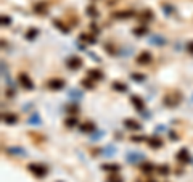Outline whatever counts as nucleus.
Returning <instances> with one entry per match:
<instances>
[{
    "instance_id": "f257e3e1",
    "label": "nucleus",
    "mask_w": 193,
    "mask_h": 182,
    "mask_svg": "<svg viewBox=\"0 0 193 182\" xmlns=\"http://www.w3.org/2000/svg\"><path fill=\"white\" fill-rule=\"evenodd\" d=\"M18 82H20V86L23 89H26V90H32V89H34V82H32L31 77L24 73H21L20 76H18Z\"/></svg>"
},
{
    "instance_id": "f03ea898",
    "label": "nucleus",
    "mask_w": 193,
    "mask_h": 182,
    "mask_svg": "<svg viewBox=\"0 0 193 182\" xmlns=\"http://www.w3.org/2000/svg\"><path fill=\"white\" fill-rule=\"evenodd\" d=\"M27 168H29V171H31L36 177H44V176L47 174V168L42 166V165H37V163H31Z\"/></svg>"
},
{
    "instance_id": "7ed1b4c3",
    "label": "nucleus",
    "mask_w": 193,
    "mask_h": 182,
    "mask_svg": "<svg viewBox=\"0 0 193 182\" xmlns=\"http://www.w3.org/2000/svg\"><path fill=\"white\" fill-rule=\"evenodd\" d=\"M180 99H182V95L179 94V92H176V94L172 92V94H167L166 97H164V103H166L167 106H177Z\"/></svg>"
},
{
    "instance_id": "20e7f679",
    "label": "nucleus",
    "mask_w": 193,
    "mask_h": 182,
    "mask_svg": "<svg viewBox=\"0 0 193 182\" xmlns=\"http://www.w3.org/2000/svg\"><path fill=\"white\" fill-rule=\"evenodd\" d=\"M126 160L129 161V163H140V161H143L145 160V155L143 153H140V152H129L126 155Z\"/></svg>"
},
{
    "instance_id": "39448f33",
    "label": "nucleus",
    "mask_w": 193,
    "mask_h": 182,
    "mask_svg": "<svg viewBox=\"0 0 193 182\" xmlns=\"http://www.w3.org/2000/svg\"><path fill=\"white\" fill-rule=\"evenodd\" d=\"M47 87H48L50 90H61V89L64 87V81L63 79H58V77H53L47 82Z\"/></svg>"
},
{
    "instance_id": "423d86ee",
    "label": "nucleus",
    "mask_w": 193,
    "mask_h": 182,
    "mask_svg": "<svg viewBox=\"0 0 193 182\" xmlns=\"http://www.w3.org/2000/svg\"><path fill=\"white\" fill-rule=\"evenodd\" d=\"M5 152L8 153V155H15V156H27V153L24 148H21V147H7L5 148Z\"/></svg>"
},
{
    "instance_id": "0eeeda50",
    "label": "nucleus",
    "mask_w": 193,
    "mask_h": 182,
    "mask_svg": "<svg viewBox=\"0 0 193 182\" xmlns=\"http://www.w3.org/2000/svg\"><path fill=\"white\" fill-rule=\"evenodd\" d=\"M82 66V60L76 57V55H73L71 58H68V68L69 69H79Z\"/></svg>"
},
{
    "instance_id": "6e6552de",
    "label": "nucleus",
    "mask_w": 193,
    "mask_h": 182,
    "mask_svg": "<svg viewBox=\"0 0 193 182\" xmlns=\"http://www.w3.org/2000/svg\"><path fill=\"white\" fill-rule=\"evenodd\" d=\"M148 44H151V45H156V47H161V45H166V39L161 36H150L148 37Z\"/></svg>"
},
{
    "instance_id": "1a4fd4ad",
    "label": "nucleus",
    "mask_w": 193,
    "mask_h": 182,
    "mask_svg": "<svg viewBox=\"0 0 193 182\" xmlns=\"http://www.w3.org/2000/svg\"><path fill=\"white\" fill-rule=\"evenodd\" d=\"M135 60H137L139 64H148L151 61V55H150V52H140Z\"/></svg>"
},
{
    "instance_id": "9d476101",
    "label": "nucleus",
    "mask_w": 193,
    "mask_h": 182,
    "mask_svg": "<svg viewBox=\"0 0 193 182\" xmlns=\"http://www.w3.org/2000/svg\"><path fill=\"white\" fill-rule=\"evenodd\" d=\"M177 160L180 161V163H188L191 160V156H190V152L187 150V148H180L177 153Z\"/></svg>"
},
{
    "instance_id": "9b49d317",
    "label": "nucleus",
    "mask_w": 193,
    "mask_h": 182,
    "mask_svg": "<svg viewBox=\"0 0 193 182\" xmlns=\"http://www.w3.org/2000/svg\"><path fill=\"white\" fill-rule=\"evenodd\" d=\"M93 130H97V126L93 121H86L81 124V132H93Z\"/></svg>"
},
{
    "instance_id": "f8f14e48",
    "label": "nucleus",
    "mask_w": 193,
    "mask_h": 182,
    "mask_svg": "<svg viewBox=\"0 0 193 182\" xmlns=\"http://www.w3.org/2000/svg\"><path fill=\"white\" fill-rule=\"evenodd\" d=\"M130 102H132V105L137 108L139 111H143V106H145V103H143V100L140 99L139 95H132L130 97Z\"/></svg>"
},
{
    "instance_id": "ddd939ff",
    "label": "nucleus",
    "mask_w": 193,
    "mask_h": 182,
    "mask_svg": "<svg viewBox=\"0 0 193 182\" xmlns=\"http://www.w3.org/2000/svg\"><path fill=\"white\" fill-rule=\"evenodd\" d=\"M27 124H31V126H40V124H42L40 115H39V113H32L29 118H27Z\"/></svg>"
},
{
    "instance_id": "4468645a",
    "label": "nucleus",
    "mask_w": 193,
    "mask_h": 182,
    "mask_svg": "<svg viewBox=\"0 0 193 182\" xmlns=\"http://www.w3.org/2000/svg\"><path fill=\"white\" fill-rule=\"evenodd\" d=\"M124 126L130 130H139L140 129V124L135 119H124Z\"/></svg>"
},
{
    "instance_id": "2eb2a0df",
    "label": "nucleus",
    "mask_w": 193,
    "mask_h": 182,
    "mask_svg": "<svg viewBox=\"0 0 193 182\" xmlns=\"http://www.w3.org/2000/svg\"><path fill=\"white\" fill-rule=\"evenodd\" d=\"M87 76L92 79V81H100V79H103V74L101 71H98V69H90V71L87 73Z\"/></svg>"
},
{
    "instance_id": "dca6fc26",
    "label": "nucleus",
    "mask_w": 193,
    "mask_h": 182,
    "mask_svg": "<svg viewBox=\"0 0 193 182\" xmlns=\"http://www.w3.org/2000/svg\"><path fill=\"white\" fill-rule=\"evenodd\" d=\"M2 119H3V123H7V124H15L18 121V116L13 115V113H5Z\"/></svg>"
},
{
    "instance_id": "f3484780",
    "label": "nucleus",
    "mask_w": 193,
    "mask_h": 182,
    "mask_svg": "<svg viewBox=\"0 0 193 182\" xmlns=\"http://www.w3.org/2000/svg\"><path fill=\"white\" fill-rule=\"evenodd\" d=\"M68 97H69V99H73V100H81L84 97V94L81 90H77V89H71V90L68 92Z\"/></svg>"
},
{
    "instance_id": "a211bd4d",
    "label": "nucleus",
    "mask_w": 193,
    "mask_h": 182,
    "mask_svg": "<svg viewBox=\"0 0 193 182\" xmlns=\"http://www.w3.org/2000/svg\"><path fill=\"white\" fill-rule=\"evenodd\" d=\"M34 11L39 13V15H44V13H47V3L45 2H37L34 5Z\"/></svg>"
},
{
    "instance_id": "6ab92c4d",
    "label": "nucleus",
    "mask_w": 193,
    "mask_h": 182,
    "mask_svg": "<svg viewBox=\"0 0 193 182\" xmlns=\"http://www.w3.org/2000/svg\"><path fill=\"white\" fill-rule=\"evenodd\" d=\"M37 36H39V29H36V27H31V29L26 31V39L27 40H34Z\"/></svg>"
},
{
    "instance_id": "aec40b11",
    "label": "nucleus",
    "mask_w": 193,
    "mask_h": 182,
    "mask_svg": "<svg viewBox=\"0 0 193 182\" xmlns=\"http://www.w3.org/2000/svg\"><path fill=\"white\" fill-rule=\"evenodd\" d=\"M116 153V145H106L103 148V156H114Z\"/></svg>"
},
{
    "instance_id": "412c9836",
    "label": "nucleus",
    "mask_w": 193,
    "mask_h": 182,
    "mask_svg": "<svg viewBox=\"0 0 193 182\" xmlns=\"http://www.w3.org/2000/svg\"><path fill=\"white\" fill-rule=\"evenodd\" d=\"M79 40L87 42V44H97L95 37H92V36H89V34H81V36H79Z\"/></svg>"
},
{
    "instance_id": "4be33fe9",
    "label": "nucleus",
    "mask_w": 193,
    "mask_h": 182,
    "mask_svg": "<svg viewBox=\"0 0 193 182\" xmlns=\"http://www.w3.org/2000/svg\"><path fill=\"white\" fill-rule=\"evenodd\" d=\"M111 87L114 89V90H117V92H126L127 90V86H126V84H122V82H119V81L113 82Z\"/></svg>"
},
{
    "instance_id": "5701e85b",
    "label": "nucleus",
    "mask_w": 193,
    "mask_h": 182,
    "mask_svg": "<svg viewBox=\"0 0 193 182\" xmlns=\"http://www.w3.org/2000/svg\"><path fill=\"white\" fill-rule=\"evenodd\" d=\"M130 16H132V11H116L114 13V18H117V20H127Z\"/></svg>"
},
{
    "instance_id": "b1692460",
    "label": "nucleus",
    "mask_w": 193,
    "mask_h": 182,
    "mask_svg": "<svg viewBox=\"0 0 193 182\" xmlns=\"http://www.w3.org/2000/svg\"><path fill=\"white\" fill-rule=\"evenodd\" d=\"M145 74H142V73H132L130 74V79H132V81H135V82H143L145 81Z\"/></svg>"
},
{
    "instance_id": "393cba45",
    "label": "nucleus",
    "mask_w": 193,
    "mask_h": 182,
    "mask_svg": "<svg viewBox=\"0 0 193 182\" xmlns=\"http://www.w3.org/2000/svg\"><path fill=\"white\" fill-rule=\"evenodd\" d=\"M101 168L105 171H110V172H119V169H121L119 165H103Z\"/></svg>"
},
{
    "instance_id": "a878e982",
    "label": "nucleus",
    "mask_w": 193,
    "mask_h": 182,
    "mask_svg": "<svg viewBox=\"0 0 193 182\" xmlns=\"http://www.w3.org/2000/svg\"><path fill=\"white\" fill-rule=\"evenodd\" d=\"M105 135V130H93L92 135H90V140L95 142V140H100V139Z\"/></svg>"
},
{
    "instance_id": "bb28decb",
    "label": "nucleus",
    "mask_w": 193,
    "mask_h": 182,
    "mask_svg": "<svg viewBox=\"0 0 193 182\" xmlns=\"http://www.w3.org/2000/svg\"><path fill=\"white\" fill-rule=\"evenodd\" d=\"M148 145L151 147V148H161L163 147V142L158 140V139H151V140L148 139Z\"/></svg>"
},
{
    "instance_id": "cd10ccee",
    "label": "nucleus",
    "mask_w": 193,
    "mask_h": 182,
    "mask_svg": "<svg viewBox=\"0 0 193 182\" xmlns=\"http://www.w3.org/2000/svg\"><path fill=\"white\" fill-rule=\"evenodd\" d=\"M147 31H148V27H147V26H140V27H135V29H134V34L140 37V36L147 34Z\"/></svg>"
},
{
    "instance_id": "c85d7f7f",
    "label": "nucleus",
    "mask_w": 193,
    "mask_h": 182,
    "mask_svg": "<svg viewBox=\"0 0 193 182\" xmlns=\"http://www.w3.org/2000/svg\"><path fill=\"white\" fill-rule=\"evenodd\" d=\"M64 124H66L68 127H74V126L77 124V118H76V116H69V118L64 121Z\"/></svg>"
},
{
    "instance_id": "c756f323",
    "label": "nucleus",
    "mask_w": 193,
    "mask_h": 182,
    "mask_svg": "<svg viewBox=\"0 0 193 182\" xmlns=\"http://www.w3.org/2000/svg\"><path fill=\"white\" fill-rule=\"evenodd\" d=\"M53 24H55V27H58V29L63 31L64 34H68V32H69V27H64V24H63L61 21H58V20H55V21H53Z\"/></svg>"
},
{
    "instance_id": "7c9ffc66",
    "label": "nucleus",
    "mask_w": 193,
    "mask_h": 182,
    "mask_svg": "<svg viewBox=\"0 0 193 182\" xmlns=\"http://www.w3.org/2000/svg\"><path fill=\"white\" fill-rule=\"evenodd\" d=\"M87 15H89V16H92V18H95V16H98V11H97V8L93 7V5H90V7H87Z\"/></svg>"
},
{
    "instance_id": "2f4dec72",
    "label": "nucleus",
    "mask_w": 193,
    "mask_h": 182,
    "mask_svg": "<svg viewBox=\"0 0 193 182\" xmlns=\"http://www.w3.org/2000/svg\"><path fill=\"white\" fill-rule=\"evenodd\" d=\"M2 76L3 79H5L7 82H10V77H8V71H7V66H5V63L2 61Z\"/></svg>"
},
{
    "instance_id": "473e14b6",
    "label": "nucleus",
    "mask_w": 193,
    "mask_h": 182,
    "mask_svg": "<svg viewBox=\"0 0 193 182\" xmlns=\"http://www.w3.org/2000/svg\"><path fill=\"white\" fill-rule=\"evenodd\" d=\"M169 172H171V169H169V166H166V165L159 166V174H163V176H167Z\"/></svg>"
},
{
    "instance_id": "72a5a7b5",
    "label": "nucleus",
    "mask_w": 193,
    "mask_h": 182,
    "mask_svg": "<svg viewBox=\"0 0 193 182\" xmlns=\"http://www.w3.org/2000/svg\"><path fill=\"white\" fill-rule=\"evenodd\" d=\"M0 21H2V26H8V24H10V23H11V18H10V16H5V15H3L2 18H0Z\"/></svg>"
},
{
    "instance_id": "f704fd0d",
    "label": "nucleus",
    "mask_w": 193,
    "mask_h": 182,
    "mask_svg": "<svg viewBox=\"0 0 193 182\" xmlns=\"http://www.w3.org/2000/svg\"><path fill=\"white\" fill-rule=\"evenodd\" d=\"M130 140H132V142H143V140H148V139L145 137V135H134Z\"/></svg>"
},
{
    "instance_id": "c9c22d12",
    "label": "nucleus",
    "mask_w": 193,
    "mask_h": 182,
    "mask_svg": "<svg viewBox=\"0 0 193 182\" xmlns=\"http://www.w3.org/2000/svg\"><path fill=\"white\" fill-rule=\"evenodd\" d=\"M142 18H143V20H153V13H151V10H147V11H143Z\"/></svg>"
},
{
    "instance_id": "e433bc0d",
    "label": "nucleus",
    "mask_w": 193,
    "mask_h": 182,
    "mask_svg": "<svg viewBox=\"0 0 193 182\" xmlns=\"http://www.w3.org/2000/svg\"><path fill=\"white\" fill-rule=\"evenodd\" d=\"M82 86L87 87V89H93V84H92V81H90V77H89V79H84V81H82Z\"/></svg>"
},
{
    "instance_id": "4c0bfd02",
    "label": "nucleus",
    "mask_w": 193,
    "mask_h": 182,
    "mask_svg": "<svg viewBox=\"0 0 193 182\" xmlns=\"http://www.w3.org/2000/svg\"><path fill=\"white\" fill-rule=\"evenodd\" d=\"M142 171L143 172H151L153 171V165H150V163H148V165H143L142 166Z\"/></svg>"
},
{
    "instance_id": "58836bf2",
    "label": "nucleus",
    "mask_w": 193,
    "mask_h": 182,
    "mask_svg": "<svg viewBox=\"0 0 193 182\" xmlns=\"http://www.w3.org/2000/svg\"><path fill=\"white\" fill-rule=\"evenodd\" d=\"M163 8L166 10V15H172V13H174V8H172V7H169V5H166V3L163 5Z\"/></svg>"
},
{
    "instance_id": "ea45409f",
    "label": "nucleus",
    "mask_w": 193,
    "mask_h": 182,
    "mask_svg": "<svg viewBox=\"0 0 193 182\" xmlns=\"http://www.w3.org/2000/svg\"><path fill=\"white\" fill-rule=\"evenodd\" d=\"M187 50H188L190 53H193V40H191V42H188V44H187Z\"/></svg>"
},
{
    "instance_id": "a19ab883",
    "label": "nucleus",
    "mask_w": 193,
    "mask_h": 182,
    "mask_svg": "<svg viewBox=\"0 0 193 182\" xmlns=\"http://www.w3.org/2000/svg\"><path fill=\"white\" fill-rule=\"evenodd\" d=\"M108 180H110V182H124L122 179H119V177H110Z\"/></svg>"
},
{
    "instance_id": "79ce46f5",
    "label": "nucleus",
    "mask_w": 193,
    "mask_h": 182,
    "mask_svg": "<svg viewBox=\"0 0 193 182\" xmlns=\"http://www.w3.org/2000/svg\"><path fill=\"white\" fill-rule=\"evenodd\" d=\"M164 130H166V127H164V126H156V134H158V132H164Z\"/></svg>"
},
{
    "instance_id": "37998d69",
    "label": "nucleus",
    "mask_w": 193,
    "mask_h": 182,
    "mask_svg": "<svg viewBox=\"0 0 193 182\" xmlns=\"http://www.w3.org/2000/svg\"><path fill=\"white\" fill-rule=\"evenodd\" d=\"M90 29H92V32H97V34H98V31H100L97 27V24H90Z\"/></svg>"
},
{
    "instance_id": "c03bdc74",
    "label": "nucleus",
    "mask_w": 193,
    "mask_h": 182,
    "mask_svg": "<svg viewBox=\"0 0 193 182\" xmlns=\"http://www.w3.org/2000/svg\"><path fill=\"white\" fill-rule=\"evenodd\" d=\"M150 182H156V180H150Z\"/></svg>"
}]
</instances>
